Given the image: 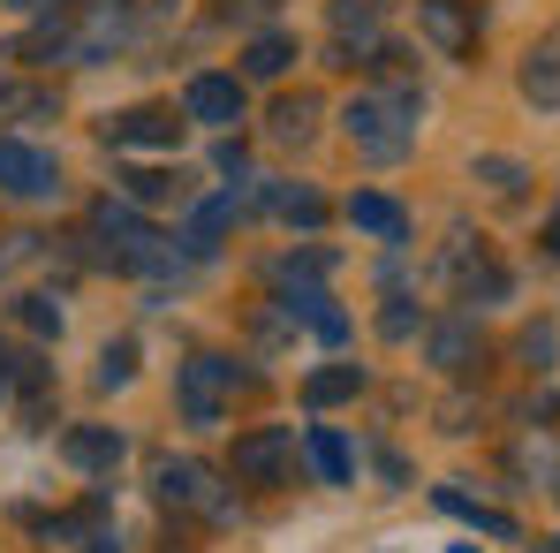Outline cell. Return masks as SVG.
I'll return each mask as SVG.
<instances>
[{"instance_id":"5","label":"cell","mask_w":560,"mask_h":553,"mask_svg":"<svg viewBox=\"0 0 560 553\" xmlns=\"http://www.w3.org/2000/svg\"><path fill=\"white\" fill-rule=\"evenodd\" d=\"M0 189H8V197H54V189H61L54 152L23 145V137H0Z\"/></svg>"},{"instance_id":"3","label":"cell","mask_w":560,"mask_h":553,"mask_svg":"<svg viewBox=\"0 0 560 553\" xmlns=\"http://www.w3.org/2000/svg\"><path fill=\"white\" fill-rule=\"evenodd\" d=\"M243 379H235V365L228 357H189L183 365V417L189 425H220V410H228V394H235Z\"/></svg>"},{"instance_id":"1","label":"cell","mask_w":560,"mask_h":553,"mask_svg":"<svg viewBox=\"0 0 560 553\" xmlns=\"http://www.w3.org/2000/svg\"><path fill=\"white\" fill-rule=\"evenodd\" d=\"M417 92H357L349 99V114H341V129H349V145L378 160V168H394V160H409V145H417Z\"/></svg>"},{"instance_id":"16","label":"cell","mask_w":560,"mask_h":553,"mask_svg":"<svg viewBox=\"0 0 560 553\" xmlns=\"http://www.w3.org/2000/svg\"><path fill=\"white\" fill-rule=\"evenodd\" d=\"M440 508H447V516H463V523H477V531H492V539H515V516H500V508L469 500V493H455V485H440Z\"/></svg>"},{"instance_id":"22","label":"cell","mask_w":560,"mask_h":553,"mask_svg":"<svg viewBox=\"0 0 560 553\" xmlns=\"http://www.w3.org/2000/svg\"><path fill=\"white\" fill-rule=\"evenodd\" d=\"M469 349H477V342H469V326H440V334H432V357H440L447 371H463Z\"/></svg>"},{"instance_id":"27","label":"cell","mask_w":560,"mask_h":553,"mask_svg":"<svg viewBox=\"0 0 560 553\" xmlns=\"http://www.w3.org/2000/svg\"><path fill=\"white\" fill-rule=\"evenodd\" d=\"M15 15H54V8H69V0H8Z\"/></svg>"},{"instance_id":"30","label":"cell","mask_w":560,"mask_h":553,"mask_svg":"<svg viewBox=\"0 0 560 553\" xmlns=\"http://www.w3.org/2000/svg\"><path fill=\"white\" fill-rule=\"evenodd\" d=\"M0 394H8V365H0Z\"/></svg>"},{"instance_id":"11","label":"cell","mask_w":560,"mask_h":553,"mask_svg":"<svg viewBox=\"0 0 560 553\" xmlns=\"http://www.w3.org/2000/svg\"><path fill=\"white\" fill-rule=\"evenodd\" d=\"M523 99L530 106H560V31H546L523 61Z\"/></svg>"},{"instance_id":"8","label":"cell","mask_w":560,"mask_h":553,"mask_svg":"<svg viewBox=\"0 0 560 553\" xmlns=\"http://www.w3.org/2000/svg\"><path fill=\"white\" fill-rule=\"evenodd\" d=\"M183 114L205 122V129H228V122H243V84H235V77H189Z\"/></svg>"},{"instance_id":"24","label":"cell","mask_w":560,"mask_h":553,"mask_svg":"<svg viewBox=\"0 0 560 553\" xmlns=\"http://www.w3.org/2000/svg\"><path fill=\"white\" fill-rule=\"evenodd\" d=\"M477 183H492L500 197H515V189H523V168H515V160H477Z\"/></svg>"},{"instance_id":"7","label":"cell","mask_w":560,"mask_h":553,"mask_svg":"<svg viewBox=\"0 0 560 553\" xmlns=\"http://www.w3.org/2000/svg\"><path fill=\"white\" fill-rule=\"evenodd\" d=\"M160 500H167V508H205V516H228V500L212 493V470H205V462H183V456L160 462Z\"/></svg>"},{"instance_id":"21","label":"cell","mask_w":560,"mask_h":553,"mask_svg":"<svg viewBox=\"0 0 560 553\" xmlns=\"http://www.w3.org/2000/svg\"><path fill=\"white\" fill-rule=\"evenodd\" d=\"M129 197H144V205H160V197H183V175H160V168H129L121 175Z\"/></svg>"},{"instance_id":"23","label":"cell","mask_w":560,"mask_h":553,"mask_svg":"<svg viewBox=\"0 0 560 553\" xmlns=\"http://www.w3.org/2000/svg\"><path fill=\"white\" fill-rule=\"evenodd\" d=\"M508 288V274L500 266H463V303H477V296H500Z\"/></svg>"},{"instance_id":"6","label":"cell","mask_w":560,"mask_h":553,"mask_svg":"<svg viewBox=\"0 0 560 553\" xmlns=\"http://www.w3.org/2000/svg\"><path fill=\"white\" fill-rule=\"evenodd\" d=\"M417 23L440 54H477V0H417Z\"/></svg>"},{"instance_id":"17","label":"cell","mask_w":560,"mask_h":553,"mask_svg":"<svg viewBox=\"0 0 560 553\" xmlns=\"http://www.w3.org/2000/svg\"><path fill=\"white\" fill-rule=\"evenodd\" d=\"M288 61H295V38H280V31H266V38L243 46V77H280Z\"/></svg>"},{"instance_id":"14","label":"cell","mask_w":560,"mask_h":553,"mask_svg":"<svg viewBox=\"0 0 560 553\" xmlns=\"http://www.w3.org/2000/svg\"><path fill=\"white\" fill-rule=\"evenodd\" d=\"M303 448H311V470H318L326 485H349V470H357V456H349V440H341V433L311 425V440H303Z\"/></svg>"},{"instance_id":"10","label":"cell","mask_w":560,"mask_h":553,"mask_svg":"<svg viewBox=\"0 0 560 553\" xmlns=\"http://www.w3.org/2000/svg\"><path fill=\"white\" fill-rule=\"evenodd\" d=\"M349 228H364L378 243H401V235H409V212H401L386 189H357V197H349Z\"/></svg>"},{"instance_id":"26","label":"cell","mask_w":560,"mask_h":553,"mask_svg":"<svg viewBox=\"0 0 560 553\" xmlns=\"http://www.w3.org/2000/svg\"><path fill=\"white\" fill-rule=\"evenodd\" d=\"M23 326H38V334H61V311H54L46 296H23Z\"/></svg>"},{"instance_id":"29","label":"cell","mask_w":560,"mask_h":553,"mask_svg":"<svg viewBox=\"0 0 560 553\" xmlns=\"http://www.w3.org/2000/svg\"><path fill=\"white\" fill-rule=\"evenodd\" d=\"M546 251H553V258H560V212H553V220H546Z\"/></svg>"},{"instance_id":"28","label":"cell","mask_w":560,"mask_h":553,"mask_svg":"<svg viewBox=\"0 0 560 553\" xmlns=\"http://www.w3.org/2000/svg\"><path fill=\"white\" fill-rule=\"evenodd\" d=\"M266 8H280V0H228V15H266Z\"/></svg>"},{"instance_id":"19","label":"cell","mask_w":560,"mask_h":553,"mask_svg":"<svg viewBox=\"0 0 560 553\" xmlns=\"http://www.w3.org/2000/svg\"><path fill=\"white\" fill-rule=\"evenodd\" d=\"M311 122H318V99H303V92L273 106V137H280V145H303V137H311Z\"/></svg>"},{"instance_id":"2","label":"cell","mask_w":560,"mask_h":553,"mask_svg":"<svg viewBox=\"0 0 560 553\" xmlns=\"http://www.w3.org/2000/svg\"><path fill=\"white\" fill-rule=\"evenodd\" d=\"M92 228L106 235V251H114L129 274H167V266H175L167 235H160V228H144V220H137L129 205H114V197H106V205L92 212Z\"/></svg>"},{"instance_id":"9","label":"cell","mask_w":560,"mask_h":553,"mask_svg":"<svg viewBox=\"0 0 560 553\" xmlns=\"http://www.w3.org/2000/svg\"><path fill=\"white\" fill-rule=\"evenodd\" d=\"M106 137H114V145H137V152H175L183 122H175L167 106H129L121 122H106Z\"/></svg>"},{"instance_id":"25","label":"cell","mask_w":560,"mask_h":553,"mask_svg":"<svg viewBox=\"0 0 560 553\" xmlns=\"http://www.w3.org/2000/svg\"><path fill=\"white\" fill-rule=\"evenodd\" d=\"M129 371H137V349H129V342H114V349L98 357V387H121Z\"/></svg>"},{"instance_id":"18","label":"cell","mask_w":560,"mask_h":553,"mask_svg":"<svg viewBox=\"0 0 560 553\" xmlns=\"http://www.w3.org/2000/svg\"><path fill=\"white\" fill-rule=\"evenodd\" d=\"M357 387H364V371H357V365H334V371H311L303 402H311V410H326V402H349Z\"/></svg>"},{"instance_id":"12","label":"cell","mask_w":560,"mask_h":553,"mask_svg":"<svg viewBox=\"0 0 560 553\" xmlns=\"http://www.w3.org/2000/svg\"><path fill=\"white\" fill-rule=\"evenodd\" d=\"M121 23H129V0H92V8H84V31L69 38V54L84 61V54H98V46H114Z\"/></svg>"},{"instance_id":"4","label":"cell","mask_w":560,"mask_h":553,"mask_svg":"<svg viewBox=\"0 0 560 553\" xmlns=\"http://www.w3.org/2000/svg\"><path fill=\"white\" fill-rule=\"evenodd\" d=\"M288 462H295V433L288 425H258V433L235 440V477L243 485H280Z\"/></svg>"},{"instance_id":"15","label":"cell","mask_w":560,"mask_h":553,"mask_svg":"<svg viewBox=\"0 0 560 553\" xmlns=\"http://www.w3.org/2000/svg\"><path fill=\"white\" fill-rule=\"evenodd\" d=\"M266 205H273L280 220H295V228H318V220H326V197L303 189V183H273V189H266Z\"/></svg>"},{"instance_id":"32","label":"cell","mask_w":560,"mask_h":553,"mask_svg":"<svg viewBox=\"0 0 560 553\" xmlns=\"http://www.w3.org/2000/svg\"><path fill=\"white\" fill-rule=\"evenodd\" d=\"M455 553H469V546H455Z\"/></svg>"},{"instance_id":"13","label":"cell","mask_w":560,"mask_h":553,"mask_svg":"<svg viewBox=\"0 0 560 553\" xmlns=\"http://www.w3.org/2000/svg\"><path fill=\"white\" fill-rule=\"evenodd\" d=\"M121 448H129V440H121V433H106V425L69 433V462H77V470H114V462H121Z\"/></svg>"},{"instance_id":"31","label":"cell","mask_w":560,"mask_h":553,"mask_svg":"<svg viewBox=\"0 0 560 553\" xmlns=\"http://www.w3.org/2000/svg\"><path fill=\"white\" fill-rule=\"evenodd\" d=\"M546 553H560V539H553V546H546Z\"/></svg>"},{"instance_id":"20","label":"cell","mask_w":560,"mask_h":553,"mask_svg":"<svg viewBox=\"0 0 560 553\" xmlns=\"http://www.w3.org/2000/svg\"><path fill=\"white\" fill-rule=\"evenodd\" d=\"M386 8H394V0H334V23L357 31V46H372V23L386 15Z\"/></svg>"}]
</instances>
